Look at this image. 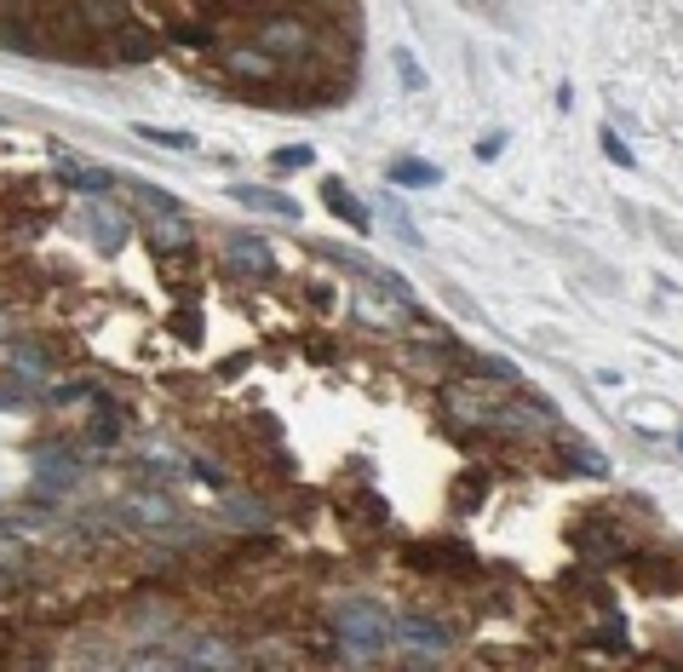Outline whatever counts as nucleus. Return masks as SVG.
Listing matches in <instances>:
<instances>
[{
	"mask_svg": "<svg viewBox=\"0 0 683 672\" xmlns=\"http://www.w3.org/2000/svg\"><path fill=\"white\" fill-rule=\"evenodd\" d=\"M334 632H339V650L350 661H373L391 650V620L379 604H368V597H345V604H334Z\"/></svg>",
	"mask_w": 683,
	"mask_h": 672,
	"instance_id": "nucleus-1",
	"label": "nucleus"
},
{
	"mask_svg": "<svg viewBox=\"0 0 683 672\" xmlns=\"http://www.w3.org/2000/svg\"><path fill=\"white\" fill-rule=\"evenodd\" d=\"M259 46L282 64V58H293V53H311L316 46V35H311V23L299 18V12H270V18H259Z\"/></svg>",
	"mask_w": 683,
	"mask_h": 672,
	"instance_id": "nucleus-2",
	"label": "nucleus"
},
{
	"mask_svg": "<svg viewBox=\"0 0 683 672\" xmlns=\"http://www.w3.org/2000/svg\"><path fill=\"white\" fill-rule=\"evenodd\" d=\"M224 265L236 270V277H276V254L265 236H247V231H231L224 236Z\"/></svg>",
	"mask_w": 683,
	"mask_h": 672,
	"instance_id": "nucleus-3",
	"label": "nucleus"
},
{
	"mask_svg": "<svg viewBox=\"0 0 683 672\" xmlns=\"http://www.w3.org/2000/svg\"><path fill=\"white\" fill-rule=\"evenodd\" d=\"M219 64L236 75V81H276V58L265 53V46H224Z\"/></svg>",
	"mask_w": 683,
	"mask_h": 672,
	"instance_id": "nucleus-4",
	"label": "nucleus"
},
{
	"mask_svg": "<svg viewBox=\"0 0 683 672\" xmlns=\"http://www.w3.org/2000/svg\"><path fill=\"white\" fill-rule=\"evenodd\" d=\"M126 517L144 523V529H179V523H184L172 494H133V501H126Z\"/></svg>",
	"mask_w": 683,
	"mask_h": 672,
	"instance_id": "nucleus-5",
	"label": "nucleus"
},
{
	"mask_svg": "<svg viewBox=\"0 0 683 672\" xmlns=\"http://www.w3.org/2000/svg\"><path fill=\"white\" fill-rule=\"evenodd\" d=\"M396 638L408 643V650H437V656L454 643V632L443 627V620H432V615H402L396 620Z\"/></svg>",
	"mask_w": 683,
	"mask_h": 672,
	"instance_id": "nucleus-6",
	"label": "nucleus"
},
{
	"mask_svg": "<svg viewBox=\"0 0 683 672\" xmlns=\"http://www.w3.org/2000/svg\"><path fill=\"white\" fill-rule=\"evenodd\" d=\"M231 195L242 208H253V213H270V219H299V202L293 195H282V190H265V184H231Z\"/></svg>",
	"mask_w": 683,
	"mask_h": 672,
	"instance_id": "nucleus-7",
	"label": "nucleus"
},
{
	"mask_svg": "<svg viewBox=\"0 0 683 672\" xmlns=\"http://www.w3.org/2000/svg\"><path fill=\"white\" fill-rule=\"evenodd\" d=\"M184 672H236V650L219 638H195L184 650Z\"/></svg>",
	"mask_w": 683,
	"mask_h": 672,
	"instance_id": "nucleus-8",
	"label": "nucleus"
},
{
	"mask_svg": "<svg viewBox=\"0 0 683 672\" xmlns=\"http://www.w3.org/2000/svg\"><path fill=\"white\" fill-rule=\"evenodd\" d=\"M322 202H327V213H334V219H345L350 231H368V224H373V213H368V208H362L339 179H327V184H322Z\"/></svg>",
	"mask_w": 683,
	"mask_h": 672,
	"instance_id": "nucleus-9",
	"label": "nucleus"
},
{
	"mask_svg": "<svg viewBox=\"0 0 683 672\" xmlns=\"http://www.w3.org/2000/svg\"><path fill=\"white\" fill-rule=\"evenodd\" d=\"M574 546H580L586 558H620V552H626V540H620L615 529H603V523H580Z\"/></svg>",
	"mask_w": 683,
	"mask_h": 672,
	"instance_id": "nucleus-10",
	"label": "nucleus"
},
{
	"mask_svg": "<svg viewBox=\"0 0 683 672\" xmlns=\"http://www.w3.org/2000/svg\"><path fill=\"white\" fill-rule=\"evenodd\" d=\"M385 179L402 184V190H432V184H443V172H437L432 161H419V156H402V161H391Z\"/></svg>",
	"mask_w": 683,
	"mask_h": 672,
	"instance_id": "nucleus-11",
	"label": "nucleus"
},
{
	"mask_svg": "<svg viewBox=\"0 0 683 672\" xmlns=\"http://www.w3.org/2000/svg\"><path fill=\"white\" fill-rule=\"evenodd\" d=\"M149 242H156V254H184L195 236H190V224L172 213V219H156V224H149Z\"/></svg>",
	"mask_w": 683,
	"mask_h": 672,
	"instance_id": "nucleus-12",
	"label": "nucleus"
},
{
	"mask_svg": "<svg viewBox=\"0 0 683 672\" xmlns=\"http://www.w3.org/2000/svg\"><path fill=\"white\" fill-rule=\"evenodd\" d=\"M121 190H126V195H133V202H138L144 213H156V219H172V213H179V202H172V195H167V190H156V184H144V179H121Z\"/></svg>",
	"mask_w": 683,
	"mask_h": 672,
	"instance_id": "nucleus-13",
	"label": "nucleus"
},
{
	"mask_svg": "<svg viewBox=\"0 0 683 672\" xmlns=\"http://www.w3.org/2000/svg\"><path fill=\"white\" fill-rule=\"evenodd\" d=\"M64 184L75 190V195H104L110 184H121V179H110V172H92V167H75V161H64Z\"/></svg>",
	"mask_w": 683,
	"mask_h": 672,
	"instance_id": "nucleus-14",
	"label": "nucleus"
},
{
	"mask_svg": "<svg viewBox=\"0 0 683 672\" xmlns=\"http://www.w3.org/2000/svg\"><path fill=\"white\" fill-rule=\"evenodd\" d=\"M167 30H172V41H179V46H219V35H213L208 18H172Z\"/></svg>",
	"mask_w": 683,
	"mask_h": 672,
	"instance_id": "nucleus-15",
	"label": "nucleus"
},
{
	"mask_svg": "<svg viewBox=\"0 0 683 672\" xmlns=\"http://www.w3.org/2000/svg\"><path fill=\"white\" fill-rule=\"evenodd\" d=\"M133 138H144V144H161V149H195V133H184V127H149V121H138V127H133Z\"/></svg>",
	"mask_w": 683,
	"mask_h": 672,
	"instance_id": "nucleus-16",
	"label": "nucleus"
},
{
	"mask_svg": "<svg viewBox=\"0 0 683 672\" xmlns=\"http://www.w3.org/2000/svg\"><path fill=\"white\" fill-rule=\"evenodd\" d=\"M483 494H489V478H483V471H466V478L454 483V506L477 512V506H483Z\"/></svg>",
	"mask_w": 683,
	"mask_h": 672,
	"instance_id": "nucleus-17",
	"label": "nucleus"
},
{
	"mask_svg": "<svg viewBox=\"0 0 683 672\" xmlns=\"http://www.w3.org/2000/svg\"><path fill=\"white\" fill-rule=\"evenodd\" d=\"M92 231H98V247H121V242H126V219L92 208Z\"/></svg>",
	"mask_w": 683,
	"mask_h": 672,
	"instance_id": "nucleus-18",
	"label": "nucleus"
},
{
	"mask_svg": "<svg viewBox=\"0 0 683 672\" xmlns=\"http://www.w3.org/2000/svg\"><path fill=\"white\" fill-rule=\"evenodd\" d=\"M563 455H569V466L592 471V478H603V471H609V460H603V455H597L592 443H574V437H569V443H563Z\"/></svg>",
	"mask_w": 683,
	"mask_h": 672,
	"instance_id": "nucleus-19",
	"label": "nucleus"
},
{
	"mask_svg": "<svg viewBox=\"0 0 683 672\" xmlns=\"http://www.w3.org/2000/svg\"><path fill=\"white\" fill-rule=\"evenodd\" d=\"M311 161H316V149H311V144H288V149H276V156H270L276 172H305Z\"/></svg>",
	"mask_w": 683,
	"mask_h": 672,
	"instance_id": "nucleus-20",
	"label": "nucleus"
},
{
	"mask_svg": "<svg viewBox=\"0 0 683 672\" xmlns=\"http://www.w3.org/2000/svg\"><path fill=\"white\" fill-rule=\"evenodd\" d=\"M115 437H121V408L104 403V408H98V419H92V443H98V448H110Z\"/></svg>",
	"mask_w": 683,
	"mask_h": 672,
	"instance_id": "nucleus-21",
	"label": "nucleus"
},
{
	"mask_svg": "<svg viewBox=\"0 0 683 672\" xmlns=\"http://www.w3.org/2000/svg\"><path fill=\"white\" fill-rule=\"evenodd\" d=\"M23 403H35V391L18 380H0V408H23Z\"/></svg>",
	"mask_w": 683,
	"mask_h": 672,
	"instance_id": "nucleus-22",
	"label": "nucleus"
},
{
	"mask_svg": "<svg viewBox=\"0 0 683 672\" xmlns=\"http://www.w3.org/2000/svg\"><path fill=\"white\" fill-rule=\"evenodd\" d=\"M396 69H402V81H408V92H419V87H425V75H419V64H414L408 53H396Z\"/></svg>",
	"mask_w": 683,
	"mask_h": 672,
	"instance_id": "nucleus-23",
	"label": "nucleus"
},
{
	"mask_svg": "<svg viewBox=\"0 0 683 672\" xmlns=\"http://www.w3.org/2000/svg\"><path fill=\"white\" fill-rule=\"evenodd\" d=\"M603 156H609V161H620V167H631V149L620 144V133H603Z\"/></svg>",
	"mask_w": 683,
	"mask_h": 672,
	"instance_id": "nucleus-24",
	"label": "nucleus"
},
{
	"mask_svg": "<svg viewBox=\"0 0 683 672\" xmlns=\"http://www.w3.org/2000/svg\"><path fill=\"white\" fill-rule=\"evenodd\" d=\"M81 396H87V385H58V391H46V403H81Z\"/></svg>",
	"mask_w": 683,
	"mask_h": 672,
	"instance_id": "nucleus-25",
	"label": "nucleus"
},
{
	"mask_svg": "<svg viewBox=\"0 0 683 672\" xmlns=\"http://www.w3.org/2000/svg\"><path fill=\"white\" fill-rule=\"evenodd\" d=\"M0 592H12V575H7V569H0Z\"/></svg>",
	"mask_w": 683,
	"mask_h": 672,
	"instance_id": "nucleus-26",
	"label": "nucleus"
},
{
	"mask_svg": "<svg viewBox=\"0 0 683 672\" xmlns=\"http://www.w3.org/2000/svg\"><path fill=\"white\" fill-rule=\"evenodd\" d=\"M408 672H425V667H408Z\"/></svg>",
	"mask_w": 683,
	"mask_h": 672,
	"instance_id": "nucleus-27",
	"label": "nucleus"
}]
</instances>
